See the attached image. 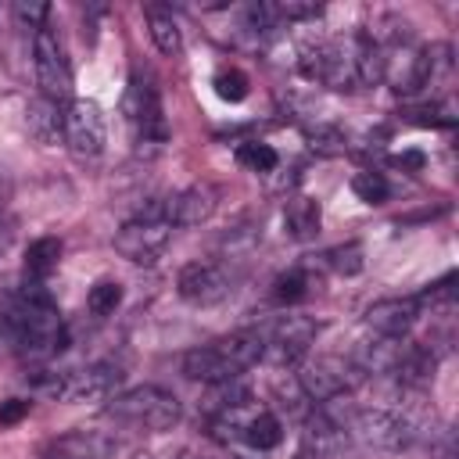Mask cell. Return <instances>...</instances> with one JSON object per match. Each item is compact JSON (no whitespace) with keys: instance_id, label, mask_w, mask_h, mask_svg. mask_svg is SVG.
Returning <instances> with one entry per match:
<instances>
[{"instance_id":"cell-23","label":"cell","mask_w":459,"mask_h":459,"mask_svg":"<svg viewBox=\"0 0 459 459\" xmlns=\"http://www.w3.org/2000/svg\"><path fill=\"white\" fill-rule=\"evenodd\" d=\"M147 32H151V43L165 54V57H176L183 50V32H179V22L172 18V11L165 7H147Z\"/></svg>"},{"instance_id":"cell-34","label":"cell","mask_w":459,"mask_h":459,"mask_svg":"<svg viewBox=\"0 0 459 459\" xmlns=\"http://www.w3.org/2000/svg\"><path fill=\"white\" fill-rule=\"evenodd\" d=\"M14 14H18L22 22H29V29H39V25H47L50 7H47V4H25V0H18V4H14Z\"/></svg>"},{"instance_id":"cell-18","label":"cell","mask_w":459,"mask_h":459,"mask_svg":"<svg viewBox=\"0 0 459 459\" xmlns=\"http://www.w3.org/2000/svg\"><path fill=\"white\" fill-rule=\"evenodd\" d=\"M434 373H437V351H434V344H405V351H402V359L394 366V377L405 387H416L420 391V387H430Z\"/></svg>"},{"instance_id":"cell-28","label":"cell","mask_w":459,"mask_h":459,"mask_svg":"<svg viewBox=\"0 0 459 459\" xmlns=\"http://www.w3.org/2000/svg\"><path fill=\"white\" fill-rule=\"evenodd\" d=\"M251 402V391L240 384V380H222V384H212V394H208V409L226 416V412H237Z\"/></svg>"},{"instance_id":"cell-29","label":"cell","mask_w":459,"mask_h":459,"mask_svg":"<svg viewBox=\"0 0 459 459\" xmlns=\"http://www.w3.org/2000/svg\"><path fill=\"white\" fill-rule=\"evenodd\" d=\"M351 190H355V197L366 201V204H384V201L391 197V183L384 179V172H373V169L355 172V176H351Z\"/></svg>"},{"instance_id":"cell-37","label":"cell","mask_w":459,"mask_h":459,"mask_svg":"<svg viewBox=\"0 0 459 459\" xmlns=\"http://www.w3.org/2000/svg\"><path fill=\"white\" fill-rule=\"evenodd\" d=\"M11 240H14V222L0 215V255H4L7 247H11Z\"/></svg>"},{"instance_id":"cell-26","label":"cell","mask_w":459,"mask_h":459,"mask_svg":"<svg viewBox=\"0 0 459 459\" xmlns=\"http://www.w3.org/2000/svg\"><path fill=\"white\" fill-rule=\"evenodd\" d=\"M240 437H244L251 448L269 452V448H276V445L283 441V423H280L273 412H258V416H251V420L244 423Z\"/></svg>"},{"instance_id":"cell-35","label":"cell","mask_w":459,"mask_h":459,"mask_svg":"<svg viewBox=\"0 0 459 459\" xmlns=\"http://www.w3.org/2000/svg\"><path fill=\"white\" fill-rule=\"evenodd\" d=\"M29 409H32V402H25V398H7V402H0V427H11V423H18V420H25Z\"/></svg>"},{"instance_id":"cell-30","label":"cell","mask_w":459,"mask_h":459,"mask_svg":"<svg viewBox=\"0 0 459 459\" xmlns=\"http://www.w3.org/2000/svg\"><path fill=\"white\" fill-rule=\"evenodd\" d=\"M237 161L251 172H273L280 165V154L269 147V143H258V140H247L237 147Z\"/></svg>"},{"instance_id":"cell-6","label":"cell","mask_w":459,"mask_h":459,"mask_svg":"<svg viewBox=\"0 0 459 459\" xmlns=\"http://www.w3.org/2000/svg\"><path fill=\"white\" fill-rule=\"evenodd\" d=\"M122 369L111 362H93L82 369H68V373H54L47 380H39V387L61 402H104L111 398V391L122 384Z\"/></svg>"},{"instance_id":"cell-27","label":"cell","mask_w":459,"mask_h":459,"mask_svg":"<svg viewBox=\"0 0 459 459\" xmlns=\"http://www.w3.org/2000/svg\"><path fill=\"white\" fill-rule=\"evenodd\" d=\"M319 265L333 269L337 276H355V273H362V244L359 240L337 244V247H330V251L319 255Z\"/></svg>"},{"instance_id":"cell-5","label":"cell","mask_w":459,"mask_h":459,"mask_svg":"<svg viewBox=\"0 0 459 459\" xmlns=\"http://www.w3.org/2000/svg\"><path fill=\"white\" fill-rule=\"evenodd\" d=\"M32 65H36L39 97L65 104L72 97V61H68V50L50 22L39 25L32 36Z\"/></svg>"},{"instance_id":"cell-15","label":"cell","mask_w":459,"mask_h":459,"mask_svg":"<svg viewBox=\"0 0 459 459\" xmlns=\"http://www.w3.org/2000/svg\"><path fill=\"white\" fill-rule=\"evenodd\" d=\"M420 312H423L420 298H384V301H373L366 308V326L380 337H402L405 341V333L416 326Z\"/></svg>"},{"instance_id":"cell-31","label":"cell","mask_w":459,"mask_h":459,"mask_svg":"<svg viewBox=\"0 0 459 459\" xmlns=\"http://www.w3.org/2000/svg\"><path fill=\"white\" fill-rule=\"evenodd\" d=\"M118 301H122V287L115 283V280H100V283H93L90 287V294H86V308L93 312V316H111L115 308H118Z\"/></svg>"},{"instance_id":"cell-16","label":"cell","mask_w":459,"mask_h":459,"mask_svg":"<svg viewBox=\"0 0 459 459\" xmlns=\"http://www.w3.org/2000/svg\"><path fill=\"white\" fill-rule=\"evenodd\" d=\"M115 452V441L100 430H68L50 437L39 448V459H108Z\"/></svg>"},{"instance_id":"cell-21","label":"cell","mask_w":459,"mask_h":459,"mask_svg":"<svg viewBox=\"0 0 459 459\" xmlns=\"http://www.w3.org/2000/svg\"><path fill=\"white\" fill-rule=\"evenodd\" d=\"M319 222H323V212H319V201L316 197H290L287 208H283V233L290 240H312L319 233Z\"/></svg>"},{"instance_id":"cell-3","label":"cell","mask_w":459,"mask_h":459,"mask_svg":"<svg viewBox=\"0 0 459 459\" xmlns=\"http://www.w3.org/2000/svg\"><path fill=\"white\" fill-rule=\"evenodd\" d=\"M108 412L143 430H169L179 423V398L158 384H140L115 394V402H108Z\"/></svg>"},{"instance_id":"cell-36","label":"cell","mask_w":459,"mask_h":459,"mask_svg":"<svg viewBox=\"0 0 459 459\" xmlns=\"http://www.w3.org/2000/svg\"><path fill=\"white\" fill-rule=\"evenodd\" d=\"M391 165L402 172H423L427 158H423V151H402V154H391Z\"/></svg>"},{"instance_id":"cell-22","label":"cell","mask_w":459,"mask_h":459,"mask_svg":"<svg viewBox=\"0 0 459 459\" xmlns=\"http://www.w3.org/2000/svg\"><path fill=\"white\" fill-rule=\"evenodd\" d=\"M312 287H316V280H312V262H301V265L280 273V276L273 280V290H269V294H273L276 305H298V301H305V298L312 294Z\"/></svg>"},{"instance_id":"cell-40","label":"cell","mask_w":459,"mask_h":459,"mask_svg":"<svg viewBox=\"0 0 459 459\" xmlns=\"http://www.w3.org/2000/svg\"><path fill=\"white\" fill-rule=\"evenodd\" d=\"M230 459H244V455H230Z\"/></svg>"},{"instance_id":"cell-10","label":"cell","mask_w":459,"mask_h":459,"mask_svg":"<svg viewBox=\"0 0 459 459\" xmlns=\"http://www.w3.org/2000/svg\"><path fill=\"white\" fill-rule=\"evenodd\" d=\"M355 437L373 452H402L416 441L412 423L391 409H355L351 412Z\"/></svg>"},{"instance_id":"cell-8","label":"cell","mask_w":459,"mask_h":459,"mask_svg":"<svg viewBox=\"0 0 459 459\" xmlns=\"http://www.w3.org/2000/svg\"><path fill=\"white\" fill-rule=\"evenodd\" d=\"M362 369L351 362V359H341V355H319V359H308L298 373V384L305 387L308 402H337L341 394L355 391L362 384Z\"/></svg>"},{"instance_id":"cell-24","label":"cell","mask_w":459,"mask_h":459,"mask_svg":"<svg viewBox=\"0 0 459 459\" xmlns=\"http://www.w3.org/2000/svg\"><path fill=\"white\" fill-rule=\"evenodd\" d=\"M57 262H61V240L57 237H39L25 251V276L36 280V283H43L57 269Z\"/></svg>"},{"instance_id":"cell-32","label":"cell","mask_w":459,"mask_h":459,"mask_svg":"<svg viewBox=\"0 0 459 459\" xmlns=\"http://www.w3.org/2000/svg\"><path fill=\"white\" fill-rule=\"evenodd\" d=\"M212 86H215V93H219L222 100H230V104H237V100L247 97V75H244L240 68H222V72H215Z\"/></svg>"},{"instance_id":"cell-25","label":"cell","mask_w":459,"mask_h":459,"mask_svg":"<svg viewBox=\"0 0 459 459\" xmlns=\"http://www.w3.org/2000/svg\"><path fill=\"white\" fill-rule=\"evenodd\" d=\"M273 398H276V409L287 412L290 420H305V416L312 412V402H308L305 387H301L298 377H290V373H280V377L273 380Z\"/></svg>"},{"instance_id":"cell-7","label":"cell","mask_w":459,"mask_h":459,"mask_svg":"<svg viewBox=\"0 0 459 459\" xmlns=\"http://www.w3.org/2000/svg\"><path fill=\"white\" fill-rule=\"evenodd\" d=\"M122 111H126L129 126L136 129V140L140 143L161 147L169 140V122H165V111H161V93H158V82L151 75L133 72L129 90H126V100H122Z\"/></svg>"},{"instance_id":"cell-13","label":"cell","mask_w":459,"mask_h":459,"mask_svg":"<svg viewBox=\"0 0 459 459\" xmlns=\"http://www.w3.org/2000/svg\"><path fill=\"white\" fill-rule=\"evenodd\" d=\"M233 290L226 265L219 262H186L176 276V294L190 305H219Z\"/></svg>"},{"instance_id":"cell-4","label":"cell","mask_w":459,"mask_h":459,"mask_svg":"<svg viewBox=\"0 0 459 459\" xmlns=\"http://www.w3.org/2000/svg\"><path fill=\"white\" fill-rule=\"evenodd\" d=\"M298 68H301L305 79H312L319 86H330V90L359 86V75H355V36L319 39V43L305 47Z\"/></svg>"},{"instance_id":"cell-38","label":"cell","mask_w":459,"mask_h":459,"mask_svg":"<svg viewBox=\"0 0 459 459\" xmlns=\"http://www.w3.org/2000/svg\"><path fill=\"white\" fill-rule=\"evenodd\" d=\"M7 197H11V172H7V165L0 161V208L7 204Z\"/></svg>"},{"instance_id":"cell-2","label":"cell","mask_w":459,"mask_h":459,"mask_svg":"<svg viewBox=\"0 0 459 459\" xmlns=\"http://www.w3.org/2000/svg\"><path fill=\"white\" fill-rule=\"evenodd\" d=\"M258 359H262V333L240 330V333H230L222 341L190 348L183 355V373L190 380H201V384H222V380H237Z\"/></svg>"},{"instance_id":"cell-14","label":"cell","mask_w":459,"mask_h":459,"mask_svg":"<svg viewBox=\"0 0 459 459\" xmlns=\"http://www.w3.org/2000/svg\"><path fill=\"white\" fill-rule=\"evenodd\" d=\"M298 459H351V445H348L344 423H337L323 409H312L301 420V448H298Z\"/></svg>"},{"instance_id":"cell-33","label":"cell","mask_w":459,"mask_h":459,"mask_svg":"<svg viewBox=\"0 0 459 459\" xmlns=\"http://www.w3.org/2000/svg\"><path fill=\"white\" fill-rule=\"evenodd\" d=\"M305 136H308V143H312L316 151H323V154H337V151H344V143H348L337 126H316V129H308Z\"/></svg>"},{"instance_id":"cell-9","label":"cell","mask_w":459,"mask_h":459,"mask_svg":"<svg viewBox=\"0 0 459 459\" xmlns=\"http://www.w3.org/2000/svg\"><path fill=\"white\" fill-rule=\"evenodd\" d=\"M65 143L68 151L79 158V161H93L104 154V143H108V122H104V111L100 104L93 100H68L65 108Z\"/></svg>"},{"instance_id":"cell-11","label":"cell","mask_w":459,"mask_h":459,"mask_svg":"<svg viewBox=\"0 0 459 459\" xmlns=\"http://www.w3.org/2000/svg\"><path fill=\"white\" fill-rule=\"evenodd\" d=\"M169 237H172V226L161 222V219H129L118 226L115 233V251L136 265H154L161 258V251L169 247Z\"/></svg>"},{"instance_id":"cell-19","label":"cell","mask_w":459,"mask_h":459,"mask_svg":"<svg viewBox=\"0 0 459 459\" xmlns=\"http://www.w3.org/2000/svg\"><path fill=\"white\" fill-rule=\"evenodd\" d=\"M25 129L39 143H57V136H65V108L57 100H47V97L29 100V108H25Z\"/></svg>"},{"instance_id":"cell-1","label":"cell","mask_w":459,"mask_h":459,"mask_svg":"<svg viewBox=\"0 0 459 459\" xmlns=\"http://www.w3.org/2000/svg\"><path fill=\"white\" fill-rule=\"evenodd\" d=\"M0 323L22 355L43 359V355H54L65 348V319H61L54 298L47 294V287L29 276L22 287L4 290Z\"/></svg>"},{"instance_id":"cell-39","label":"cell","mask_w":459,"mask_h":459,"mask_svg":"<svg viewBox=\"0 0 459 459\" xmlns=\"http://www.w3.org/2000/svg\"><path fill=\"white\" fill-rule=\"evenodd\" d=\"M176 459H201V455H194V452H179Z\"/></svg>"},{"instance_id":"cell-17","label":"cell","mask_w":459,"mask_h":459,"mask_svg":"<svg viewBox=\"0 0 459 459\" xmlns=\"http://www.w3.org/2000/svg\"><path fill=\"white\" fill-rule=\"evenodd\" d=\"M215 208H219V190L212 183H194L169 197V222L172 226H201L215 215Z\"/></svg>"},{"instance_id":"cell-12","label":"cell","mask_w":459,"mask_h":459,"mask_svg":"<svg viewBox=\"0 0 459 459\" xmlns=\"http://www.w3.org/2000/svg\"><path fill=\"white\" fill-rule=\"evenodd\" d=\"M316 333H319V323L316 319H308V316H280L262 333V355H269L280 366L298 362L308 351V344L316 341Z\"/></svg>"},{"instance_id":"cell-20","label":"cell","mask_w":459,"mask_h":459,"mask_svg":"<svg viewBox=\"0 0 459 459\" xmlns=\"http://www.w3.org/2000/svg\"><path fill=\"white\" fill-rule=\"evenodd\" d=\"M405 351V341L402 337H373V341H362L359 351L351 355V362L362 369V373H394L398 359Z\"/></svg>"}]
</instances>
